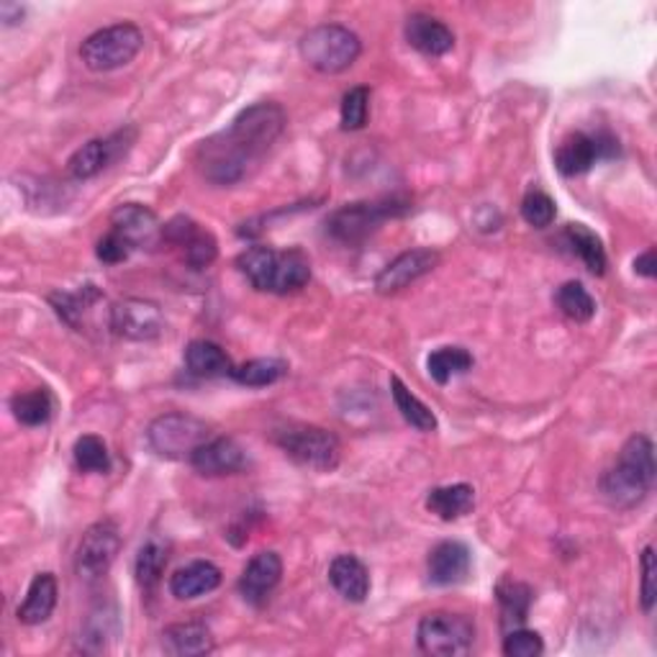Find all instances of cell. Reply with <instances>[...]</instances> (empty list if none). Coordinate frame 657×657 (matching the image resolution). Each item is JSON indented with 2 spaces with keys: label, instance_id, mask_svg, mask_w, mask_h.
<instances>
[{
  "label": "cell",
  "instance_id": "obj_1",
  "mask_svg": "<svg viewBox=\"0 0 657 657\" xmlns=\"http://www.w3.org/2000/svg\"><path fill=\"white\" fill-rule=\"evenodd\" d=\"M286 123V111L272 101L245 108L229 129L201 141L196 155L198 170L213 186H237L276 147Z\"/></svg>",
  "mask_w": 657,
  "mask_h": 657
},
{
  "label": "cell",
  "instance_id": "obj_2",
  "mask_svg": "<svg viewBox=\"0 0 657 657\" xmlns=\"http://www.w3.org/2000/svg\"><path fill=\"white\" fill-rule=\"evenodd\" d=\"M657 476L653 439L629 437L619 450L617 462L601 476V494L617 509H635L647 498Z\"/></svg>",
  "mask_w": 657,
  "mask_h": 657
},
{
  "label": "cell",
  "instance_id": "obj_3",
  "mask_svg": "<svg viewBox=\"0 0 657 657\" xmlns=\"http://www.w3.org/2000/svg\"><path fill=\"white\" fill-rule=\"evenodd\" d=\"M237 268L247 278L249 286L260 290V293H298L311 280V262L301 249L278 252V249L265 245L247 247L237 257Z\"/></svg>",
  "mask_w": 657,
  "mask_h": 657
},
{
  "label": "cell",
  "instance_id": "obj_4",
  "mask_svg": "<svg viewBox=\"0 0 657 657\" xmlns=\"http://www.w3.org/2000/svg\"><path fill=\"white\" fill-rule=\"evenodd\" d=\"M411 203L406 198H382V201H357L331 211L323 221L327 235L345 247L362 245L382 223L409 213Z\"/></svg>",
  "mask_w": 657,
  "mask_h": 657
},
{
  "label": "cell",
  "instance_id": "obj_5",
  "mask_svg": "<svg viewBox=\"0 0 657 657\" xmlns=\"http://www.w3.org/2000/svg\"><path fill=\"white\" fill-rule=\"evenodd\" d=\"M303 62L321 74H339L352 68L362 52V41L355 31L339 23H319L298 41Z\"/></svg>",
  "mask_w": 657,
  "mask_h": 657
},
{
  "label": "cell",
  "instance_id": "obj_6",
  "mask_svg": "<svg viewBox=\"0 0 657 657\" xmlns=\"http://www.w3.org/2000/svg\"><path fill=\"white\" fill-rule=\"evenodd\" d=\"M145 47V31L137 23H113L80 44V60L90 72H113L137 60Z\"/></svg>",
  "mask_w": 657,
  "mask_h": 657
},
{
  "label": "cell",
  "instance_id": "obj_7",
  "mask_svg": "<svg viewBox=\"0 0 657 657\" xmlns=\"http://www.w3.org/2000/svg\"><path fill=\"white\" fill-rule=\"evenodd\" d=\"M276 445L301 468L316 472L337 470L342 460V445L335 431L313 427V424H288L276 435Z\"/></svg>",
  "mask_w": 657,
  "mask_h": 657
},
{
  "label": "cell",
  "instance_id": "obj_8",
  "mask_svg": "<svg viewBox=\"0 0 657 657\" xmlns=\"http://www.w3.org/2000/svg\"><path fill=\"white\" fill-rule=\"evenodd\" d=\"M211 439V427L190 414H162L147 427V442L165 460H188Z\"/></svg>",
  "mask_w": 657,
  "mask_h": 657
},
{
  "label": "cell",
  "instance_id": "obj_9",
  "mask_svg": "<svg viewBox=\"0 0 657 657\" xmlns=\"http://www.w3.org/2000/svg\"><path fill=\"white\" fill-rule=\"evenodd\" d=\"M419 650L431 657H462L476 645V624L465 614H427L416 629Z\"/></svg>",
  "mask_w": 657,
  "mask_h": 657
},
{
  "label": "cell",
  "instance_id": "obj_10",
  "mask_svg": "<svg viewBox=\"0 0 657 657\" xmlns=\"http://www.w3.org/2000/svg\"><path fill=\"white\" fill-rule=\"evenodd\" d=\"M121 550V531L116 521L103 519L86 529L78 553H74V570L82 580L103 578Z\"/></svg>",
  "mask_w": 657,
  "mask_h": 657
},
{
  "label": "cell",
  "instance_id": "obj_11",
  "mask_svg": "<svg viewBox=\"0 0 657 657\" xmlns=\"http://www.w3.org/2000/svg\"><path fill=\"white\" fill-rule=\"evenodd\" d=\"M108 327L116 337L129 339V342H152L165 331V316L155 301L123 298L111 306Z\"/></svg>",
  "mask_w": 657,
  "mask_h": 657
},
{
  "label": "cell",
  "instance_id": "obj_12",
  "mask_svg": "<svg viewBox=\"0 0 657 657\" xmlns=\"http://www.w3.org/2000/svg\"><path fill=\"white\" fill-rule=\"evenodd\" d=\"M137 131L127 127L116 135L106 139H90L88 145H82L78 152L70 157L68 172L74 180H93L103 170L111 168L116 160H121L123 155L129 152L131 145H135Z\"/></svg>",
  "mask_w": 657,
  "mask_h": 657
},
{
  "label": "cell",
  "instance_id": "obj_13",
  "mask_svg": "<svg viewBox=\"0 0 657 657\" xmlns=\"http://www.w3.org/2000/svg\"><path fill=\"white\" fill-rule=\"evenodd\" d=\"M439 260H442V257H439L437 249H409V252L398 255L394 262H388L386 268L378 272L376 290L380 296L401 293L411 282L429 276L439 265Z\"/></svg>",
  "mask_w": 657,
  "mask_h": 657
},
{
  "label": "cell",
  "instance_id": "obj_14",
  "mask_svg": "<svg viewBox=\"0 0 657 657\" xmlns=\"http://www.w3.org/2000/svg\"><path fill=\"white\" fill-rule=\"evenodd\" d=\"M111 231L127 239L131 249H152L160 245L162 227L152 208L141 203H121L111 213Z\"/></svg>",
  "mask_w": 657,
  "mask_h": 657
},
{
  "label": "cell",
  "instance_id": "obj_15",
  "mask_svg": "<svg viewBox=\"0 0 657 657\" xmlns=\"http://www.w3.org/2000/svg\"><path fill=\"white\" fill-rule=\"evenodd\" d=\"M282 578V560L278 553L265 550L257 553L252 560L245 565L242 576H239V594L247 604L260 606L272 596Z\"/></svg>",
  "mask_w": 657,
  "mask_h": 657
},
{
  "label": "cell",
  "instance_id": "obj_16",
  "mask_svg": "<svg viewBox=\"0 0 657 657\" xmlns=\"http://www.w3.org/2000/svg\"><path fill=\"white\" fill-rule=\"evenodd\" d=\"M190 465L208 478L235 476V472H242L247 468V452L237 439L216 437L198 447L193 457H190Z\"/></svg>",
  "mask_w": 657,
  "mask_h": 657
},
{
  "label": "cell",
  "instance_id": "obj_17",
  "mask_svg": "<svg viewBox=\"0 0 657 657\" xmlns=\"http://www.w3.org/2000/svg\"><path fill=\"white\" fill-rule=\"evenodd\" d=\"M162 239L186 249V262L196 270L208 268L216 260V252H219L216 249V239L208 231L198 229V223L186 219V216H178L168 227H162Z\"/></svg>",
  "mask_w": 657,
  "mask_h": 657
},
{
  "label": "cell",
  "instance_id": "obj_18",
  "mask_svg": "<svg viewBox=\"0 0 657 657\" xmlns=\"http://www.w3.org/2000/svg\"><path fill=\"white\" fill-rule=\"evenodd\" d=\"M404 37L409 41V47L424 57H442L452 52L455 47L452 29L429 13H411L406 19Z\"/></svg>",
  "mask_w": 657,
  "mask_h": 657
},
{
  "label": "cell",
  "instance_id": "obj_19",
  "mask_svg": "<svg viewBox=\"0 0 657 657\" xmlns=\"http://www.w3.org/2000/svg\"><path fill=\"white\" fill-rule=\"evenodd\" d=\"M470 560L472 557H470L468 545L457 542V539L439 542L435 550L429 553V560H427L429 584H435V586L462 584L470 573Z\"/></svg>",
  "mask_w": 657,
  "mask_h": 657
},
{
  "label": "cell",
  "instance_id": "obj_20",
  "mask_svg": "<svg viewBox=\"0 0 657 657\" xmlns=\"http://www.w3.org/2000/svg\"><path fill=\"white\" fill-rule=\"evenodd\" d=\"M598 160H601V152H598L596 135H586V131H573L560 141L555 152V165L565 178L586 175Z\"/></svg>",
  "mask_w": 657,
  "mask_h": 657
},
{
  "label": "cell",
  "instance_id": "obj_21",
  "mask_svg": "<svg viewBox=\"0 0 657 657\" xmlns=\"http://www.w3.org/2000/svg\"><path fill=\"white\" fill-rule=\"evenodd\" d=\"M329 580L349 604H362L370 594V573L355 555H339L329 565Z\"/></svg>",
  "mask_w": 657,
  "mask_h": 657
},
{
  "label": "cell",
  "instance_id": "obj_22",
  "mask_svg": "<svg viewBox=\"0 0 657 657\" xmlns=\"http://www.w3.org/2000/svg\"><path fill=\"white\" fill-rule=\"evenodd\" d=\"M221 586V570L208 560H196L170 578V594L180 601H193Z\"/></svg>",
  "mask_w": 657,
  "mask_h": 657
},
{
  "label": "cell",
  "instance_id": "obj_23",
  "mask_svg": "<svg viewBox=\"0 0 657 657\" xmlns=\"http://www.w3.org/2000/svg\"><path fill=\"white\" fill-rule=\"evenodd\" d=\"M57 596H60L57 578L52 573H39V576L31 580L29 594L19 606V611H16V617H19L21 624H27V627L44 624L57 609Z\"/></svg>",
  "mask_w": 657,
  "mask_h": 657
},
{
  "label": "cell",
  "instance_id": "obj_24",
  "mask_svg": "<svg viewBox=\"0 0 657 657\" xmlns=\"http://www.w3.org/2000/svg\"><path fill=\"white\" fill-rule=\"evenodd\" d=\"M162 645L170 655L198 657L213 650V635L203 621H178L162 631Z\"/></svg>",
  "mask_w": 657,
  "mask_h": 657
},
{
  "label": "cell",
  "instance_id": "obj_25",
  "mask_svg": "<svg viewBox=\"0 0 657 657\" xmlns=\"http://www.w3.org/2000/svg\"><path fill=\"white\" fill-rule=\"evenodd\" d=\"M476 506V488L468 484L439 486L427 494V511L442 521H455L472 511Z\"/></svg>",
  "mask_w": 657,
  "mask_h": 657
},
{
  "label": "cell",
  "instance_id": "obj_26",
  "mask_svg": "<svg viewBox=\"0 0 657 657\" xmlns=\"http://www.w3.org/2000/svg\"><path fill=\"white\" fill-rule=\"evenodd\" d=\"M186 365L198 378H221L231 376V370H235L229 355L216 342H208V339H196V342L186 347Z\"/></svg>",
  "mask_w": 657,
  "mask_h": 657
},
{
  "label": "cell",
  "instance_id": "obj_27",
  "mask_svg": "<svg viewBox=\"0 0 657 657\" xmlns=\"http://www.w3.org/2000/svg\"><path fill=\"white\" fill-rule=\"evenodd\" d=\"M390 396H394L396 409L404 416V421L409 424V427H414L416 431H424V435L437 431L439 424H437L435 411H431L419 396H414L409 386H406L398 376H390Z\"/></svg>",
  "mask_w": 657,
  "mask_h": 657
},
{
  "label": "cell",
  "instance_id": "obj_28",
  "mask_svg": "<svg viewBox=\"0 0 657 657\" xmlns=\"http://www.w3.org/2000/svg\"><path fill=\"white\" fill-rule=\"evenodd\" d=\"M168 563H170V545L160 537H149L147 542L139 547V555H137V565H135L137 584L145 590H152L162 580Z\"/></svg>",
  "mask_w": 657,
  "mask_h": 657
},
{
  "label": "cell",
  "instance_id": "obj_29",
  "mask_svg": "<svg viewBox=\"0 0 657 657\" xmlns=\"http://www.w3.org/2000/svg\"><path fill=\"white\" fill-rule=\"evenodd\" d=\"M565 242L573 249V255L580 257V262L594 272V276H604L606 272V252L601 239L584 223H568L565 229Z\"/></svg>",
  "mask_w": 657,
  "mask_h": 657
},
{
  "label": "cell",
  "instance_id": "obj_30",
  "mask_svg": "<svg viewBox=\"0 0 657 657\" xmlns=\"http://www.w3.org/2000/svg\"><path fill=\"white\" fill-rule=\"evenodd\" d=\"M11 411L16 421H21L23 427H44L54 414V401L49 390L34 388L27 390V394H16L11 398Z\"/></svg>",
  "mask_w": 657,
  "mask_h": 657
},
{
  "label": "cell",
  "instance_id": "obj_31",
  "mask_svg": "<svg viewBox=\"0 0 657 657\" xmlns=\"http://www.w3.org/2000/svg\"><path fill=\"white\" fill-rule=\"evenodd\" d=\"M470 368H472V355L462 347H439L429 355L427 360L429 378L439 382V386L450 382L455 376H462V372H468Z\"/></svg>",
  "mask_w": 657,
  "mask_h": 657
},
{
  "label": "cell",
  "instance_id": "obj_32",
  "mask_svg": "<svg viewBox=\"0 0 657 657\" xmlns=\"http://www.w3.org/2000/svg\"><path fill=\"white\" fill-rule=\"evenodd\" d=\"M286 372L288 362L276 360V357H257V360H249L231 370L229 378H235L239 386L247 388H268L286 376Z\"/></svg>",
  "mask_w": 657,
  "mask_h": 657
},
{
  "label": "cell",
  "instance_id": "obj_33",
  "mask_svg": "<svg viewBox=\"0 0 657 657\" xmlns=\"http://www.w3.org/2000/svg\"><path fill=\"white\" fill-rule=\"evenodd\" d=\"M555 303H557V309L568 316L570 321L586 323L596 316L594 296H590L584 282H578V280L563 282L555 293Z\"/></svg>",
  "mask_w": 657,
  "mask_h": 657
},
{
  "label": "cell",
  "instance_id": "obj_34",
  "mask_svg": "<svg viewBox=\"0 0 657 657\" xmlns=\"http://www.w3.org/2000/svg\"><path fill=\"white\" fill-rule=\"evenodd\" d=\"M72 455L82 472H101V476H106V472L111 470V455H108V447L101 437H80L72 447Z\"/></svg>",
  "mask_w": 657,
  "mask_h": 657
},
{
  "label": "cell",
  "instance_id": "obj_35",
  "mask_svg": "<svg viewBox=\"0 0 657 657\" xmlns=\"http://www.w3.org/2000/svg\"><path fill=\"white\" fill-rule=\"evenodd\" d=\"M101 301V290L96 286H86L78 293H54L52 306L70 327H80V316L93 309V303Z\"/></svg>",
  "mask_w": 657,
  "mask_h": 657
},
{
  "label": "cell",
  "instance_id": "obj_36",
  "mask_svg": "<svg viewBox=\"0 0 657 657\" xmlns=\"http://www.w3.org/2000/svg\"><path fill=\"white\" fill-rule=\"evenodd\" d=\"M370 113V88L355 86L349 88L342 98V108H339V116H342V129L345 131H360L365 123H368Z\"/></svg>",
  "mask_w": 657,
  "mask_h": 657
},
{
  "label": "cell",
  "instance_id": "obj_37",
  "mask_svg": "<svg viewBox=\"0 0 657 657\" xmlns=\"http://www.w3.org/2000/svg\"><path fill=\"white\" fill-rule=\"evenodd\" d=\"M498 601H501L504 609V619H514V621H524L527 619L529 604H531V588L517 584V580H504L496 588Z\"/></svg>",
  "mask_w": 657,
  "mask_h": 657
},
{
  "label": "cell",
  "instance_id": "obj_38",
  "mask_svg": "<svg viewBox=\"0 0 657 657\" xmlns=\"http://www.w3.org/2000/svg\"><path fill=\"white\" fill-rule=\"evenodd\" d=\"M555 216H557L555 201L547 193H542V190H529V193L524 196L521 219L527 221L529 227H535V229L553 227Z\"/></svg>",
  "mask_w": 657,
  "mask_h": 657
},
{
  "label": "cell",
  "instance_id": "obj_39",
  "mask_svg": "<svg viewBox=\"0 0 657 657\" xmlns=\"http://www.w3.org/2000/svg\"><path fill=\"white\" fill-rule=\"evenodd\" d=\"M545 653V643L537 631L529 629H511L504 639L506 657H537Z\"/></svg>",
  "mask_w": 657,
  "mask_h": 657
},
{
  "label": "cell",
  "instance_id": "obj_40",
  "mask_svg": "<svg viewBox=\"0 0 657 657\" xmlns=\"http://www.w3.org/2000/svg\"><path fill=\"white\" fill-rule=\"evenodd\" d=\"M639 565H643V586H639V601H643V611L653 614L655 601H657V560L653 547H645L643 557H639Z\"/></svg>",
  "mask_w": 657,
  "mask_h": 657
},
{
  "label": "cell",
  "instance_id": "obj_41",
  "mask_svg": "<svg viewBox=\"0 0 657 657\" xmlns=\"http://www.w3.org/2000/svg\"><path fill=\"white\" fill-rule=\"evenodd\" d=\"M131 252H135V249H131L127 239H121L119 235H116V231H108V235L96 247L98 260L106 262V265H119L123 260H129Z\"/></svg>",
  "mask_w": 657,
  "mask_h": 657
},
{
  "label": "cell",
  "instance_id": "obj_42",
  "mask_svg": "<svg viewBox=\"0 0 657 657\" xmlns=\"http://www.w3.org/2000/svg\"><path fill=\"white\" fill-rule=\"evenodd\" d=\"M657 262H655V249H647L645 255H639L635 260V272L643 278H655V270Z\"/></svg>",
  "mask_w": 657,
  "mask_h": 657
},
{
  "label": "cell",
  "instance_id": "obj_43",
  "mask_svg": "<svg viewBox=\"0 0 657 657\" xmlns=\"http://www.w3.org/2000/svg\"><path fill=\"white\" fill-rule=\"evenodd\" d=\"M0 16H3L6 27H13V23H19L23 19V8L16 3H3L0 6Z\"/></svg>",
  "mask_w": 657,
  "mask_h": 657
}]
</instances>
